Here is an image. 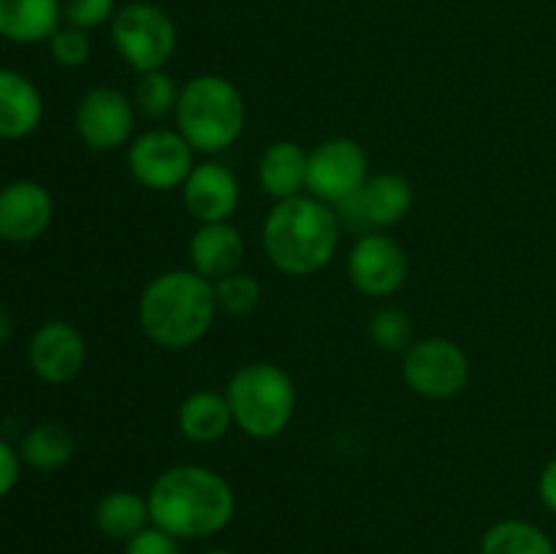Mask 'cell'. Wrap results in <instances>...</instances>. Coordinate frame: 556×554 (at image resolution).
Masks as SVG:
<instances>
[{
	"mask_svg": "<svg viewBox=\"0 0 556 554\" xmlns=\"http://www.w3.org/2000/svg\"><path fill=\"white\" fill-rule=\"evenodd\" d=\"M407 389L427 400H451L470 383V356L451 337H421L402 353Z\"/></svg>",
	"mask_w": 556,
	"mask_h": 554,
	"instance_id": "7",
	"label": "cell"
},
{
	"mask_svg": "<svg viewBox=\"0 0 556 554\" xmlns=\"http://www.w3.org/2000/svg\"><path fill=\"white\" fill-rule=\"evenodd\" d=\"M481 554H556V546L535 521L500 519L483 532Z\"/></svg>",
	"mask_w": 556,
	"mask_h": 554,
	"instance_id": "23",
	"label": "cell"
},
{
	"mask_svg": "<svg viewBox=\"0 0 556 554\" xmlns=\"http://www.w3.org/2000/svg\"><path fill=\"white\" fill-rule=\"evenodd\" d=\"M117 9V0H63V20L65 25L90 33L103 25H112Z\"/></svg>",
	"mask_w": 556,
	"mask_h": 554,
	"instance_id": "28",
	"label": "cell"
},
{
	"mask_svg": "<svg viewBox=\"0 0 556 554\" xmlns=\"http://www.w3.org/2000/svg\"><path fill=\"white\" fill-rule=\"evenodd\" d=\"M22 470V456L20 451L11 449L3 438H0V500L16 487Z\"/></svg>",
	"mask_w": 556,
	"mask_h": 554,
	"instance_id": "30",
	"label": "cell"
},
{
	"mask_svg": "<svg viewBox=\"0 0 556 554\" xmlns=\"http://www.w3.org/2000/svg\"><path fill=\"white\" fill-rule=\"evenodd\" d=\"M413 182L400 172H380L369 174L367 182L337 204V217L342 226L353 228L358 234L367 231H386V228L396 226L405 221L413 210Z\"/></svg>",
	"mask_w": 556,
	"mask_h": 554,
	"instance_id": "10",
	"label": "cell"
},
{
	"mask_svg": "<svg viewBox=\"0 0 556 554\" xmlns=\"http://www.w3.org/2000/svg\"><path fill=\"white\" fill-rule=\"evenodd\" d=\"M177 427L188 443L210 445L226 438L233 427V413L226 391L195 389L179 402Z\"/></svg>",
	"mask_w": 556,
	"mask_h": 554,
	"instance_id": "19",
	"label": "cell"
},
{
	"mask_svg": "<svg viewBox=\"0 0 556 554\" xmlns=\"http://www.w3.org/2000/svg\"><path fill=\"white\" fill-rule=\"evenodd\" d=\"M30 369L43 383L63 386L85 369L87 340L68 320H47L36 329L27 345Z\"/></svg>",
	"mask_w": 556,
	"mask_h": 554,
	"instance_id": "13",
	"label": "cell"
},
{
	"mask_svg": "<svg viewBox=\"0 0 556 554\" xmlns=\"http://www.w3.org/2000/svg\"><path fill=\"white\" fill-rule=\"evenodd\" d=\"M215 282L199 272L166 269L152 277L139 293L136 318L152 345L185 351L204 340L217 318Z\"/></svg>",
	"mask_w": 556,
	"mask_h": 554,
	"instance_id": "2",
	"label": "cell"
},
{
	"mask_svg": "<svg viewBox=\"0 0 556 554\" xmlns=\"http://www.w3.org/2000/svg\"><path fill=\"white\" fill-rule=\"evenodd\" d=\"M11 335H14V318H11L9 310H5L3 304H0V348H3L5 342H9Z\"/></svg>",
	"mask_w": 556,
	"mask_h": 554,
	"instance_id": "32",
	"label": "cell"
},
{
	"mask_svg": "<svg viewBox=\"0 0 556 554\" xmlns=\"http://www.w3.org/2000/svg\"><path fill=\"white\" fill-rule=\"evenodd\" d=\"M177 130L201 155H217L242 136L248 123L244 96L228 76H190L179 90Z\"/></svg>",
	"mask_w": 556,
	"mask_h": 554,
	"instance_id": "4",
	"label": "cell"
},
{
	"mask_svg": "<svg viewBox=\"0 0 556 554\" xmlns=\"http://www.w3.org/2000/svg\"><path fill=\"white\" fill-rule=\"evenodd\" d=\"M307 155L299 141L277 139L264 147L258 158V182L275 201L307 193Z\"/></svg>",
	"mask_w": 556,
	"mask_h": 554,
	"instance_id": "18",
	"label": "cell"
},
{
	"mask_svg": "<svg viewBox=\"0 0 556 554\" xmlns=\"http://www.w3.org/2000/svg\"><path fill=\"white\" fill-rule=\"evenodd\" d=\"M244 253H248V244H244L242 231L231 221L199 223L188 242L190 269L212 282L242 269Z\"/></svg>",
	"mask_w": 556,
	"mask_h": 554,
	"instance_id": "16",
	"label": "cell"
},
{
	"mask_svg": "<svg viewBox=\"0 0 556 554\" xmlns=\"http://www.w3.org/2000/svg\"><path fill=\"white\" fill-rule=\"evenodd\" d=\"M63 0H0V38L43 43L63 27Z\"/></svg>",
	"mask_w": 556,
	"mask_h": 554,
	"instance_id": "20",
	"label": "cell"
},
{
	"mask_svg": "<svg viewBox=\"0 0 556 554\" xmlns=\"http://www.w3.org/2000/svg\"><path fill=\"white\" fill-rule=\"evenodd\" d=\"M369 179V155L362 141L331 136L318 141L307 155V193L337 206L351 199Z\"/></svg>",
	"mask_w": 556,
	"mask_h": 554,
	"instance_id": "9",
	"label": "cell"
},
{
	"mask_svg": "<svg viewBox=\"0 0 556 554\" xmlns=\"http://www.w3.org/2000/svg\"><path fill=\"white\" fill-rule=\"evenodd\" d=\"M134 98L119 87L98 85L90 87L76 103L74 128L81 144L92 152H114L130 144L136 130Z\"/></svg>",
	"mask_w": 556,
	"mask_h": 554,
	"instance_id": "11",
	"label": "cell"
},
{
	"mask_svg": "<svg viewBox=\"0 0 556 554\" xmlns=\"http://www.w3.org/2000/svg\"><path fill=\"white\" fill-rule=\"evenodd\" d=\"M261 297H264V288L244 269L231 272L215 282L217 310L226 315H237V318L250 315L261 304Z\"/></svg>",
	"mask_w": 556,
	"mask_h": 554,
	"instance_id": "26",
	"label": "cell"
},
{
	"mask_svg": "<svg viewBox=\"0 0 556 554\" xmlns=\"http://www.w3.org/2000/svg\"><path fill=\"white\" fill-rule=\"evenodd\" d=\"M538 498L546 505L552 514H556V456L546 462V467L541 470V478H538Z\"/></svg>",
	"mask_w": 556,
	"mask_h": 554,
	"instance_id": "31",
	"label": "cell"
},
{
	"mask_svg": "<svg viewBox=\"0 0 556 554\" xmlns=\"http://www.w3.org/2000/svg\"><path fill=\"white\" fill-rule=\"evenodd\" d=\"M179 90H182V85H177V79L166 68L147 71V74H139L130 98H134V106L141 117L166 119L177 112Z\"/></svg>",
	"mask_w": 556,
	"mask_h": 554,
	"instance_id": "24",
	"label": "cell"
},
{
	"mask_svg": "<svg viewBox=\"0 0 556 554\" xmlns=\"http://www.w3.org/2000/svg\"><path fill=\"white\" fill-rule=\"evenodd\" d=\"M109 33L123 63L136 74L166 68L177 52L179 36L172 14L150 0H130L119 5Z\"/></svg>",
	"mask_w": 556,
	"mask_h": 554,
	"instance_id": "6",
	"label": "cell"
},
{
	"mask_svg": "<svg viewBox=\"0 0 556 554\" xmlns=\"http://www.w3.org/2000/svg\"><path fill=\"white\" fill-rule=\"evenodd\" d=\"M49 54L60 68H81L92 54V41L87 30L74 25H63L49 38Z\"/></svg>",
	"mask_w": 556,
	"mask_h": 554,
	"instance_id": "27",
	"label": "cell"
},
{
	"mask_svg": "<svg viewBox=\"0 0 556 554\" xmlns=\"http://www.w3.org/2000/svg\"><path fill=\"white\" fill-rule=\"evenodd\" d=\"M123 554H182V541L174 538L172 532L150 525L147 530H141L139 536L125 543Z\"/></svg>",
	"mask_w": 556,
	"mask_h": 554,
	"instance_id": "29",
	"label": "cell"
},
{
	"mask_svg": "<svg viewBox=\"0 0 556 554\" xmlns=\"http://www.w3.org/2000/svg\"><path fill=\"white\" fill-rule=\"evenodd\" d=\"M226 400L233 427L253 440H271L288 429L296 413V383L275 362H248L228 378Z\"/></svg>",
	"mask_w": 556,
	"mask_h": 554,
	"instance_id": "5",
	"label": "cell"
},
{
	"mask_svg": "<svg viewBox=\"0 0 556 554\" xmlns=\"http://www.w3.org/2000/svg\"><path fill=\"white\" fill-rule=\"evenodd\" d=\"M367 337L375 348L389 353H405L413 345V320L396 304H383L367 320Z\"/></svg>",
	"mask_w": 556,
	"mask_h": 554,
	"instance_id": "25",
	"label": "cell"
},
{
	"mask_svg": "<svg viewBox=\"0 0 556 554\" xmlns=\"http://www.w3.org/2000/svg\"><path fill=\"white\" fill-rule=\"evenodd\" d=\"M342 223L334 206L302 193L275 201L261 228V244L277 272L288 277H309L334 261Z\"/></svg>",
	"mask_w": 556,
	"mask_h": 554,
	"instance_id": "3",
	"label": "cell"
},
{
	"mask_svg": "<svg viewBox=\"0 0 556 554\" xmlns=\"http://www.w3.org/2000/svg\"><path fill=\"white\" fill-rule=\"evenodd\" d=\"M179 190L185 210L195 223L231 221L242 204V185L237 174L220 161L195 163Z\"/></svg>",
	"mask_w": 556,
	"mask_h": 554,
	"instance_id": "14",
	"label": "cell"
},
{
	"mask_svg": "<svg viewBox=\"0 0 556 554\" xmlns=\"http://www.w3.org/2000/svg\"><path fill=\"white\" fill-rule=\"evenodd\" d=\"M193 166L195 150L177 128L152 125L136 134L128 144L130 177L147 190L166 193V190L182 188Z\"/></svg>",
	"mask_w": 556,
	"mask_h": 554,
	"instance_id": "8",
	"label": "cell"
},
{
	"mask_svg": "<svg viewBox=\"0 0 556 554\" xmlns=\"http://www.w3.org/2000/svg\"><path fill=\"white\" fill-rule=\"evenodd\" d=\"M152 525L172 532L179 541H204L231 525L237 494L212 467L199 462L172 465L152 481L147 492Z\"/></svg>",
	"mask_w": 556,
	"mask_h": 554,
	"instance_id": "1",
	"label": "cell"
},
{
	"mask_svg": "<svg viewBox=\"0 0 556 554\" xmlns=\"http://www.w3.org/2000/svg\"><path fill=\"white\" fill-rule=\"evenodd\" d=\"M201 554H233L231 549H206V552H201Z\"/></svg>",
	"mask_w": 556,
	"mask_h": 554,
	"instance_id": "33",
	"label": "cell"
},
{
	"mask_svg": "<svg viewBox=\"0 0 556 554\" xmlns=\"http://www.w3.org/2000/svg\"><path fill=\"white\" fill-rule=\"evenodd\" d=\"M76 451L74 432L60 421H41L25 432L20 443V456L33 470L52 473L71 462Z\"/></svg>",
	"mask_w": 556,
	"mask_h": 554,
	"instance_id": "22",
	"label": "cell"
},
{
	"mask_svg": "<svg viewBox=\"0 0 556 554\" xmlns=\"http://www.w3.org/2000/svg\"><path fill=\"white\" fill-rule=\"evenodd\" d=\"M410 275V255L400 239L386 231L358 234L348 250V277L358 293L369 299H389Z\"/></svg>",
	"mask_w": 556,
	"mask_h": 554,
	"instance_id": "12",
	"label": "cell"
},
{
	"mask_svg": "<svg viewBox=\"0 0 556 554\" xmlns=\"http://www.w3.org/2000/svg\"><path fill=\"white\" fill-rule=\"evenodd\" d=\"M52 217V193L36 179H14L0 188V239L3 242H33L47 231Z\"/></svg>",
	"mask_w": 556,
	"mask_h": 554,
	"instance_id": "15",
	"label": "cell"
},
{
	"mask_svg": "<svg viewBox=\"0 0 556 554\" xmlns=\"http://www.w3.org/2000/svg\"><path fill=\"white\" fill-rule=\"evenodd\" d=\"M43 98L30 76L0 68V139H25L41 125Z\"/></svg>",
	"mask_w": 556,
	"mask_h": 554,
	"instance_id": "17",
	"label": "cell"
},
{
	"mask_svg": "<svg viewBox=\"0 0 556 554\" xmlns=\"http://www.w3.org/2000/svg\"><path fill=\"white\" fill-rule=\"evenodd\" d=\"M92 521L101 536L128 543L152 525L147 494L134 492V489H112L96 503Z\"/></svg>",
	"mask_w": 556,
	"mask_h": 554,
	"instance_id": "21",
	"label": "cell"
}]
</instances>
